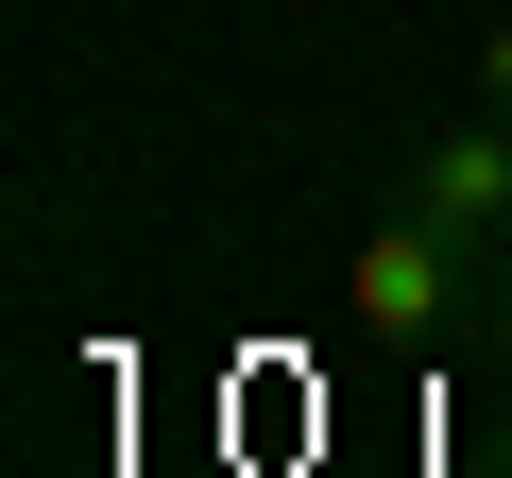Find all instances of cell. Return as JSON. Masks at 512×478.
I'll use <instances>...</instances> for the list:
<instances>
[{
  "label": "cell",
  "mask_w": 512,
  "mask_h": 478,
  "mask_svg": "<svg viewBox=\"0 0 512 478\" xmlns=\"http://www.w3.org/2000/svg\"><path fill=\"white\" fill-rule=\"evenodd\" d=\"M478 291H512V257H495V239H461V222H427V205H376L359 257H342V325H359L376 359H444Z\"/></svg>",
  "instance_id": "6da1fadb"
},
{
  "label": "cell",
  "mask_w": 512,
  "mask_h": 478,
  "mask_svg": "<svg viewBox=\"0 0 512 478\" xmlns=\"http://www.w3.org/2000/svg\"><path fill=\"white\" fill-rule=\"evenodd\" d=\"M393 205H427V222H461V239H495V257H512V120H495V103L427 120V137L393 154Z\"/></svg>",
  "instance_id": "7a4b0ae2"
},
{
  "label": "cell",
  "mask_w": 512,
  "mask_h": 478,
  "mask_svg": "<svg viewBox=\"0 0 512 478\" xmlns=\"http://www.w3.org/2000/svg\"><path fill=\"white\" fill-rule=\"evenodd\" d=\"M478 103H495V120H512V18H495V35H478Z\"/></svg>",
  "instance_id": "3957f363"
}]
</instances>
